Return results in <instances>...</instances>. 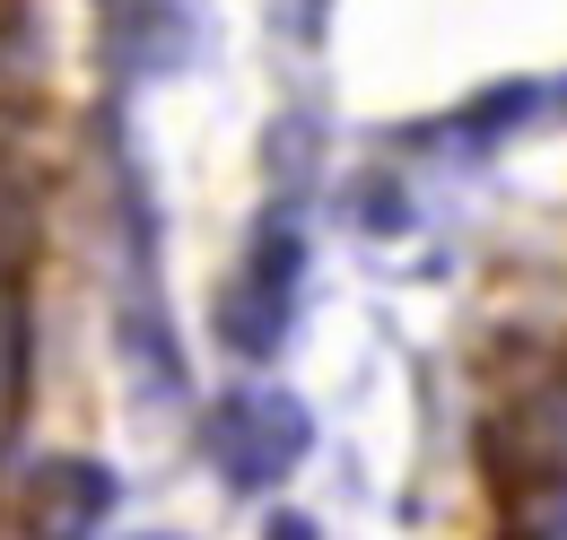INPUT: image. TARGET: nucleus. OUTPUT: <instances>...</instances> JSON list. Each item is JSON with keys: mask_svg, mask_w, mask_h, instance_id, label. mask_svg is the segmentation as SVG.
Segmentation results:
<instances>
[{"mask_svg": "<svg viewBox=\"0 0 567 540\" xmlns=\"http://www.w3.org/2000/svg\"><path fill=\"white\" fill-rule=\"evenodd\" d=\"M9 515L27 540H105V523L123 515V479L96 454H44V463L18 471Z\"/></svg>", "mask_w": 567, "mask_h": 540, "instance_id": "3", "label": "nucleus"}, {"mask_svg": "<svg viewBox=\"0 0 567 540\" xmlns=\"http://www.w3.org/2000/svg\"><path fill=\"white\" fill-rule=\"evenodd\" d=\"M132 540H184V532H132Z\"/></svg>", "mask_w": 567, "mask_h": 540, "instance_id": "11", "label": "nucleus"}, {"mask_svg": "<svg viewBox=\"0 0 567 540\" xmlns=\"http://www.w3.org/2000/svg\"><path fill=\"white\" fill-rule=\"evenodd\" d=\"M542 79H515V87H489V96H472L454 123H436V139H463V148H489V139L524 132V123H542Z\"/></svg>", "mask_w": 567, "mask_h": 540, "instance_id": "6", "label": "nucleus"}, {"mask_svg": "<svg viewBox=\"0 0 567 540\" xmlns=\"http://www.w3.org/2000/svg\"><path fill=\"white\" fill-rule=\"evenodd\" d=\"M262 540H323V532H315V515H271Z\"/></svg>", "mask_w": 567, "mask_h": 540, "instance_id": "10", "label": "nucleus"}, {"mask_svg": "<svg viewBox=\"0 0 567 540\" xmlns=\"http://www.w3.org/2000/svg\"><path fill=\"white\" fill-rule=\"evenodd\" d=\"M202 454H210L218 488H236V497H271L306 454H315V418H306V402L297 393H280V384H227L210 402V418H202Z\"/></svg>", "mask_w": 567, "mask_h": 540, "instance_id": "2", "label": "nucleus"}, {"mask_svg": "<svg viewBox=\"0 0 567 540\" xmlns=\"http://www.w3.org/2000/svg\"><path fill=\"white\" fill-rule=\"evenodd\" d=\"M27 375H35V314H27V279L0 270V427L27 409Z\"/></svg>", "mask_w": 567, "mask_h": 540, "instance_id": "7", "label": "nucleus"}, {"mask_svg": "<svg viewBox=\"0 0 567 540\" xmlns=\"http://www.w3.org/2000/svg\"><path fill=\"white\" fill-rule=\"evenodd\" d=\"M402 218H411V209H402V184H367V193H358V227H367V236H393Z\"/></svg>", "mask_w": 567, "mask_h": 540, "instance_id": "9", "label": "nucleus"}, {"mask_svg": "<svg viewBox=\"0 0 567 540\" xmlns=\"http://www.w3.org/2000/svg\"><path fill=\"white\" fill-rule=\"evenodd\" d=\"M515 540H567V471H542L515 488Z\"/></svg>", "mask_w": 567, "mask_h": 540, "instance_id": "8", "label": "nucleus"}, {"mask_svg": "<svg viewBox=\"0 0 567 540\" xmlns=\"http://www.w3.org/2000/svg\"><path fill=\"white\" fill-rule=\"evenodd\" d=\"M96 35H105V62L123 70V79L184 62V53L166 44V0H96Z\"/></svg>", "mask_w": 567, "mask_h": 540, "instance_id": "4", "label": "nucleus"}, {"mask_svg": "<svg viewBox=\"0 0 567 540\" xmlns=\"http://www.w3.org/2000/svg\"><path fill=\"white\" fill-rule=\"evenodd\" d=\"M297 305H306V209H262L245 253L218 288V340L236 366H271L297 332Z\"/></svg>", "mask_w": 567, "mask_h": 540, "instance_id": "1", "label": "nucleus"}, {"mask_svg": "<svg viewBox=\"0 0 567 540\" xmlns=\"http://www.w3.org/2000/svg\"><path fill=\"white\" fill-rule=\"evenodd\" d=\"M123 349H132V375H141L148 402H184V349H175V332H166V314H157V297H132V314H123Z\"/></svg>", "mask_w": 567, "mask_h": 540, "instance_id": "5", "label": "nucleus"}]
</instances>
